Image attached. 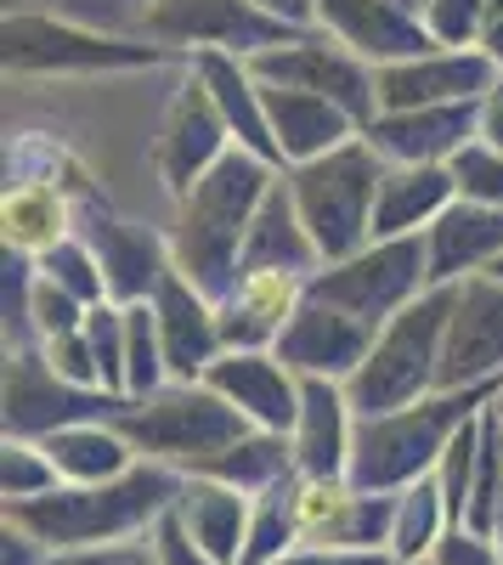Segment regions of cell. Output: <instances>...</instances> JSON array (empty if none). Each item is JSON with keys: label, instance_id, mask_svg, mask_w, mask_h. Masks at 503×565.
<instances>
[{"label": "cell", "instance_id": "6da1fadb", "mask_svg": "<svg viewBox=\"0 0 503 565\" xmlns=\"http://www.w3.org/2000/svg\"><path fill=\"white\" fill-rule=\"evenodd\" d=\"M271 181H278V164L255 159L249 148H233L188 199H175L181 215H175V232H170V260L215 306L233 295L238 277H244V238L255 226L260 199L271 193Z\"/></svg>", "mask_w": 503, "mask_h": 565}, {"label": "cell", "instance_id": "7a4b0ae2", "mask_svg": "<svg viewBox=\"0 0 503 565\" xmlns=\"http://www.w3.org/2000/svg\"><path fill=\"white\" fill-rule=\"evenodd\" d=\"M181 469L170 463H136L119 481H97V487H57L29 503H7V521H18L23 532H34L57 559L63 554H85V548H108V543H130L153 532L164 514L175 509L181 492Z\"/></svg>", "mask_w": 503, "mask_h": 565}, {"label": "cell", "instance_id": "3957f363", "mask_svg": "<svg viewBox=\"0 0 503 565\" xmlns=\"http://www.w3.org/2000/svg\"><path fill=\"white\" fill-rule=\"evenodd\" d=\"M497 385H470V391H430L419 402H407L396 413L356 418V447H351V481L368 492H402L425 476H436V463L447 441L464 430L470 418L492 407Z\"/></svg>", "mask_w": 503, "mask_h": 565}, {"label": "cell", "instance_id": "277c9868", "mask_svg": "<svg viewBox=\"0 0 503 565\" xmlns=\"http://www.w3.org/2000/svg\"><path fill=\"white\" fill-rule=\"evenodd\" d=\"M114 430L136 447V458L170 463L181 476H204V469L233 441H244L255 424L221 391H210L204 380H193V385L170 380L153 396H125L119 413H114Z\"/></svg>", "mask_w": 503, "mask_h": 565}, {"label": "cell", "instance_id": "5b68a950", "mask_svg": "<svg viewBox=\"0 0 503 565\" xmlns=\"http://www.w3.org/2000/svg\"><path fill=\"white\" fill-rule=\"evenodd\" d=\"M452 300H459V282H447V289H425L414 306H402L379 328L368 362L345 380V396H351L356 418L396 413L407 402L441 391V351H447Z\"/></svg>", "mask_w": 503, "mask_h": 565}, {"label": "cell", "instance_id": "8992f818", "mask_svg": "<svg viewBox=\"0 0 503 565\" xmlns=\"http://www.w3.org/2000/svg\"><path fill=\"white\" fill-rule=\"evenodd\" d=\"M379 181H385V159L374 153L368 136H356V141H345V148L289 170V193L300 204L306 232L317 238V249H323V266L374 244Z\"/></svg>", "mask_w": 503, "mask_h": 565}, {"label": "cell", "instance_id": "52a82bcc", "mask_svg": "<svg viewBox=\"0 0 503 565\" xmlns=\"http://www.w3.org/2000/svg\"><path fill=\"white\" fill-rule=\"evenodd\" d=\"M0 57H7V74H136V68H164L181 52L159 40H125L114 29L74 23L63 12L45 18L7 7Z\"/></svg>", "mask_w": 503, "mask_h": 565}, {"label": "cell", "instance_id": "ba28073f", "mask_svg": "<svg viewBox=\"0 0 503 565\" xmlns=\"http://www.w3.org/2000/svg\"><path fill=\"white\" fill-rule=\"evenodd\" d=\"M430 289V255L425 232L414 238H374L345 260H329L323 271L306 277V300H323L368 328H385L402 306H414Z\"/></svg>", "mask_w": 503, "mask_h": 565}, {"label": "cell", "instance_id": "9c48e42d", "mask_svg": "<svg viewBox=\"0 0 503 565\" xmlns=\"http://www.w3.org/2000/svg\"><path fill=\"white\" fill-rule=\"evenodd\" d=\"M142 34L175 52H233V57H260L271 45H295L311 29H295L283 18L260 12L255 0H153Z\"/></svg>", "mask_w": 503, "mask_h": 565}, {"label": "cell", "instance_id": "30bf717a", "mask_svg": "<svg viewBox=\"0 0 503 565\" xmlns=\"http://www.w3.org/2000/svg\"><path fill=\"white\" fill-rule=\"evenodd\" d=\"M119 402H125V396H114V391L63 380V373L45 362L40 345L7 351V391H0V418H7V436L45 441L52 430H68V424L114 418Z\"/></svg>", "mask_w": 503, "mask_h": 565}, {"label": "cell", "instance_id": "8fae6325", "mask_svg": "<svg viewBox=\"0 0 503 565\" xmlns=\"http://www.w3.org/2000/svg\"><path fill=\"white\" fill-rule=\"evenodd\" d=\"M249 68L266 85H295V90H311V97L340 103L362 130L379 119V68L362 63L356 52H345V45L323 29L300 34L295 45H271V52L249 57Z\"/></svg>", "mask_w": 503, "mask_h": 565}, {"label": "cell", "instance_id": "7c38bea8", "mask_svg": "<svg viewBox=\"0 0 503 565\" xmlns=\"http://www.w3.org/2000/svg\"><path fill=\"white\" fill-rule=\"evenodd\" d=\"M300 543L323 548H385L396 532V492H368L356 481H306L295 487Z\"/></svg>", "mask_w": 503, "mask_h": 565}, {"label": "cell", "instance_id": "4fadbf2b", "mask_svg": "<svg viewBox=\"0 0 503 565\" xmlns=\"http://www.w3.org/2000/svg\"><path fill=\"white\" fill-rule=\"evenodd\" d=\"M233 148H238V141H233V130H226V119H221V108L210 97V85L188 68V85L175 90V103L164 114V136L153 148V164H159L164 186L175 199H188Z\"/></svg>", "mask_w": 503, "mask_h": 565}, {"label": "cell", "instance_id": "5bb4252c", "mask_svg": "<svg viewBox=\"0 0 503 565\" xmlns=\"http://www.w3.org/2000/svg\"><path fill=\"white\" fill-rule=\"evenodd\" d=\"M470 385H503V282L492 271L459 282L447 322L441 391H470Z\"/></svg>", "mask_w": 503, "mask_h": 565}, {"label": "cell", "instance_id": "9a60e30c", "mask_svg": "<svg viewBox=\"0 0 503 565\" xmlns=\"http://www.w3.org/2000/svg\"><path fill=\"white\" fill-rule=\"evenodd\" d=\"M497 63L481 45H441V52L407 57L379 68V114H402V108H441V103H481L497 85Z\"/></svg>", "mask_w": 503, "mask_h": 565}, {"label": "cell", "instance_id": "2e32d148", "mask_svg": "<svg viewBox=\"0 0 503 565\" xmlns=\"http://www.w3.org/2000/svg\"><path fill=\"white\" fill-rule=\"evenodd\" d=\"M374 340H379V328L356 322V317H345V311H334L323 300H306L289 317L283 340L271 345V351H278L300 373V380H334V385H345L351 373L368 362Z\"/></svg>", "mask_w": 503, "mask_h": 565}, {"label": "cell", "instance_id": "e0dca14e", "mask_svg": "<svg viewBox=\"0 0 503 565\" xmlns=\"http://www.w3.org/2000/svg\"><path fill=\"white\" fill-rule=\"evenodd\" d=\"M317 29L334 34L345 52H356L362 63H374V68H390V63H407V57L441 52L436 34L425 29V18L407 12V7H396V0H323Z\"/></svg>", "mask_w": 503, "mask_h": 565}, {"label": "cell", "instance_id": "ac0fdd59", "mask_svg": "<svg viewBox=\"0 0 503 565\" xmlns=\"http://www.w3.org/2000/svg\"><path fill=\"white\" fill-rule=\"evenodd\" d=\"M204 385L221 391L255 430L289 436L300 418V373L278 351H221L204 373Z\"/></svg>", "mask_w": 503, "mask_h": 565}, {"label": "cell", "instance_id": "d6986e66", "mask_svg": "<svg viewBox=\"0 0 503 565\" xmlns=\"http://www.w3.org/2000/svg\"><path fill=\"white\" fill-rule=\"evenodd\" d=\"M148 306H153V317H159V340H164L170 380H181V385L204 380L210 362L226 351V340H221V306H215L204 289H193V282L181 277L175 266L164 271L159 295H153Z\"/></svg>", "mask_w": 503, "mask_h": 565}, {"label": "cell", "instance_id": "ffe728a7", "mask_svg": "<svg viewBox=\"0 0 503 565\" xmlns=\"http://www.w3.org/2000/svg\"><path fill=\"white\" fill-rule=\"evenodd\" d=\"M481 125V103H441V108H402V114H379L368 130L374 153L385 164H452Z\"/></svg>", "mask_w": 503, "mask_h": 565}, {"label": "cell", "instance_id": "44dd1931", "mask_svg": "<svg viewBox=\"0 0 503 565\" xmlns=\"http://www.w3.org/2000/svg\"><path fill=\"white\" fill-rule=\"evenodd\" d=\"M295 469L306 481H351L356 447V407L334 380H300V418H295Z\"/></svg>", "mask_w": 503, "mask_h": 565}, {"label": "cell", "instance_id": "7402d4cb", "mask_svg": "<svg viewBox=\"0 0 503 565\" xmlns=\"http://www.w3.org/2000/svg\"><path fill=\"white\" fill-rule=\"evenodd\" d=\"M300 306H306V277H295V271H244L238 289L221 300L226 351H271Z\"/></svg>", "mask_w": 503, "mask_h": 565}, {"label": "cell", "instance_id": "603a6c76", "mask_svg": "<svg viewBox=\"0 0 503 565\" xmlns=\"http://www.w3.org/2000/svg\"><path fill=\"white\" fill-rule=\"evenodd\" d=\"M188 68L210 85V97H215V108H221V119H226V130H233L238 148H249L255 159L289 170V164H283V148H278V136H271L266 85L255 79V68H249L244 57H233V52H193Z\"/></svg>", "mask_w": 503, "mask_h": 565}, {"label": "cell", "instance_id": "cb8c5ba5", "mask_svg": "<svg viewBox=\"0 0 503 565\" xmlns=\"http://www.w3.org/2000/svg\"><path fill=\"white\" fill-rule=\"evenodd\" d=\"M425 255H430V289H447V282L492 271V260L503 255V210L459 199L425 232Z\"/></svg>", "mask_w": 503, "mask_h": 565}, {"label": "cell", "instance_id": "d4e9b609", "mask_svg": "<svg viewBox=\"0 0 503 565\" xmlns=\"http://www.w3.org/2000/svg\"><path fill=\"white\" fill-rule=\"evenodd\" d=\"M266 119H271V136H278L289 170L323 159V153H334V148H345V141L362 136V125L340 103L311 97V90H295V85H266Z\"/></svg>", "mask_w": 503, "mask_h": 565}, {"label": "cell", "instance_id": "484cf974", "mask_svg": "<svg viewBox=\"0 0 503 565\" xmlns=\"http://www.w3.org/2000/svg\"><path fill=\"white\" fill-rule=\"evenodd\" d=\"M452 204H459V175H452V164H385L379 199H374V238L430 232Z\"/></svg>", "mask_w": 503, "mask_h": 565}, {"label": "cell", "instance_id": "4316f807", "mask_svg": "<svg viewBox=\"0 0 503 565\" xmlns=\"http://www.w3.org/2000/svg\"><path fill=\"white\" fill-rule=\"evenodd\" d=\"M85 238H90V249H97V260H103L108 300H119V306H148L159 295L164 271L175 266L170 244L159 238V232L136 226V221H97Z\"/></svg>", "mask_w": 503, "mask_h": 565}, {"label": "cell", "instance_id": "83f0119b", "mask_svg": "<svg viewBox=\"0 0 503 565\" xmlns=\"http://www.w3.org/2000/svg\"><path fill=\"white\" fill-rule=\"evenodd\" d=\"M175 521L188 526V537L221 559V565H244V543H249V514H255V498L226 487L215 476H188L175 492Z\"/></svg>", "mask_w": 503, "mask_h": 565}, {"label": "cell", "instance_id": "f1b7e54d", "mask_svg": "<svg viewBox=\"0 0 503 565\" xmlns=\"http://www.w3.org/2000/svg\"><path fill=\"white\" fill-rule=\"evenodd\" d=\"M244 271H295V277L323 271V249H317V238L300 221V204L289 193V175L271 181V193L255 210V226L244 238Z\"/></svg>", "mask_w": 503, "mask_h": 565}, {"label": "cell", "instance_id": "f546056e", "mask_svg": "<svg viewBox=\"0 0 503 565\" xmlns=\"http://www.w3.org/2000/svg\"><path fill=\"white\" fill-rule=\"evenodd\" d=\"M52 452L57 476L68 487H97V481H119L125 469H136V447L114 430V418H90V424H68V430H52L40 441Z\"/></svg>", "mask_w": 503, "mask_h": 565}, {"label": "cell", "instance_id": "4dcf8cb0", "mask_svg": "<svg viewBox=\"0 0 503 565\" xmlns=\"http://www.w3.org/2000/svg\"><path fill=\"white\" fill-rule=\"evenodd\" d=\"M0 226H7V249L40 260L45 249H57L68 238V193L52 181H18V186H7Z\"/></svg>", "mask_w": 503, "mask_h": 565}, {"label": "cell", "instance_id": "1f68e13d", "mask_svg": "<svg viewBox=\"0 0 503 565\" xmlns=\"http://www.w3.org/2000/svg\"><path fill=\"white\" fill-rule=\"evenodd\" d=\"M204 476H215V481H226V487L260 498V492H271V487H283V481L300 476V469H295V441L278 436V430H249L244 441L226 447V452L204 469Z\"/></svg>", "mask_w": 503, "mask_h": 565}, {"label": "cell", "instance_id": "d6a6232c", "mask_svg": "<svg viewBox=\"0 0 503 565\" xmlns=\"http://www.w3.org/2000/svg\"><path fill=\"white\" fill-rule=\"evenodd\" d=\"M452 532V509L441 498V481L425 476L414 487L396 492V532H390V554L402 565H425L436 554V543Z\"/></svg>", "mask_w": 503, "mask_h": 565}, {"label": "cell", "instance_id": "836d02e7", "mask_svg": "<svg viewBox=\"0 0 503 565\" xmlns=\"http://www.w3.org/2000/svg\"><path fill=\"white\" fill-rule=\"evenodd\" d=\"M295 487H300V476L255 498V514H249V543H244V565H278L289 548H300Z\"/></svg>", "mask_w": 503, "mask_h": 565}, {"label": "cell", "instance_id": "e575fe53", "mask_svg": "<svg viewBox=\"0 0 503 565\" xmlns=\"http://www.w3.org/2000/svg\"><path fill=\"white\" fill-rule=\"evenodd\" d=\"M170 385V362L159 340L153 306H125V396H153Z\"/></svg>", "mask_w": 503, "mask_h": 565}, {"label": "cell", "instance_id": "d590c367", "mask_svg": "<svg viewBox=\"0 0 503 565\" xmlns=\"http://www.w3.org/2000/svg\"><path fill=\"white\" fill-rule=\"evenodd\" d=\"M497 509H503V418L486 407V413H481V463H475V487H470L464 526L481 532V537H492Z\"/></svg>", "mask_w": 503, "mask_h": 565}, {"label": "cell", "instance_id": "8d00e7d4", "mask_svg": "<svg viewBox=\"0 0 503 565\" xmlns=\"http://www.w3.org/2000/svg\"><path fill=\"white\" fill-rule=\"evenodd\" d=\"M57 487H63V476H57L52 452H45L40 441H29V436H7V447H0V498L29 503V498H45Z\"/></svg>", "mask_w": 503, "mask_h": 565}, {"label": "cell", "instance_id": "74e56055", "mask_svg": "<svg viewBox=\"0 0 503 565\" xmlns=\"http://www.w3.org/2000/svg\"><path fill=\"white\" fill-rule=\"evenodd\" d=\"M34 266H40V277H52L57 289H68L85 306L108 300V277H103V260H97V249H90V238H63L57 249H45Z\"/></svg>", "mask_w": 503, "mask_h": 565}, {"label": "cell", "instance_id": "f35d334b", "mask_svg": "<svg viewBox=\"0 0 503 565\" xmlns=\"http://www.w3.org/2000/svg\"><path fill=\"white\" fill-rule=\"evenodd\" d=\"M475 463H481V418H470L464 430L447 441V452H441V463H436V481H441V498H447V509H452V526H464V514H470Z\"/></svg>", "mask_w": 503, "mask_h": 565}, {"label": "cell", "instance_id": "ab89813d", "mask_svg": "<svg viewBox=\"0 0 503 565\" xmlns=\"http://www.w3.org/2000/svg\"><path fill=\"white\" fill-rule=\"evenodd\" d=\"M85 340L97 351V367H103V385L114 396H125V306L119 300H97L85 311Z\"/></svg>", "mask_w": 503, "mask_h": 565}, {"label": "cell", "instance_id": "60d3db41", "mask_svg": "<svg viewBox=\"0 0 503 565\" xmlns=\"http://www.w3.org/2000/svg\"><path fill=\"white\" fill-rule=\"evenodd\" d=\"M492 23V0H430L425 7V29L436 34V45H481V29Z\"/></svg>", "mask_w": 503, "mask_h": 565}, {"label": "cell", "instance_id": "b9f144b4", "mask_svg": "<svg viewBox=\"0 0 503 565\" xmlns=\"http://www.w3.org/2000/svg\"><path fill=\"white\" fill-rule=\"evenodd\" d=\"M452 175H459V199L503 210V148H486V141L475 136L470 148L452 159Z\"/></svg>", "mask_w": 503, "mask_h": 565}, {"label": "cell", "instance_id": "7bdbcfd3", "mask_svg": "<svg viewBox=\"0 0 503 565\" xmlns=\"http://www.w3.org/2000/svg\"><path fill=\"white\" fill-rule=\"evenodd\" d=\"M85 300H74L68 289H57L52 277H34V306H29V317H34V340L45 345V340H57V334H74V328H85Z\"/></svg>", "mask_w": 503, "mask_h": 565}, {"label": "cell", "instance_id": "ee69618b", "mask_svg": "<svg viewBox=\"0 0 503 565\" xmlns=\"http://www.w3.org/2000/svg\"><path fill=\"white\" fill-rule=\"evenodd\" d=\"M40 351H45V362H52V367L63 373V380L108 391V385H103V367H97V351H90V340H85V328H74V334H57V340H45Z\"/></svg>", "mask_w": 503, "mask_h": 565}, {"label": "cell", "instance_id": "f6af8a7d", "mask_svg": "<svg viewBox=\"0 0 503 565\" xmlns=\"http://www.w3.org/2000/svg\"><path fill=\"white\" fill-rule=\"evenodd\" d=\"M153 0H57V12L74 18V23H90V29H142Z\"/></svg>", "mask_w": 503, "mask_h": 565}, {"label": "cell", "instance_id": "bcb514c9", "mask_svg": "<svg viewBox=\"0 0 503 565\" xmlns=\"http://www.w3.org/2000/svg\"><path fill=\"white\" fill-rule=\"evenodd\" d=\"M430 565H503V554H497L492 537H481V532H470V526H452V532L436 543Z\"/></svg>", "mask_w": 503, "mask_h": 565}, {"label": "cell", "instance_id": "7dc6e473", "mask_svg": "<svg viewBox=\"0 0 503 565\" xmlns=\"http://www.w3.org/2000/svg\"><path fill=\"white\" fill-rule=\"evenodd\" d=\"M57 565H164L153 532L130 537V543H108V548H85V554H63Z\"/></svg>", "mask_w": 503, "mask_h": 565}, {"label": "cell", "instance_id": "c3c4849f", "mask_svg": "<svg viewBox=\"0 0 503 565\" xmlns=\"http://www.w3.org/2000/svg\"><path fill=\"white\" fill-rule=\"evenodd\" d=\"M278 565H396V554H385V548H323V543H300Z\"/></svg>", "mask_w": 503, "mask_h": 565}, {"label": "cell", "instance_id": "681fc988", "mask_svg": "<svg viewBox=\"0 0 503 565\" xmlns=\"http://www.w3.org/2000/svg\"><path fill=\"white\" fill-rule=\"evenodd\" d=\"M153 543H159V554H164V565H221V559H210L193 537H188V526L175 521V514H164V521L153 526Z\"/></svg>", "mask_w": 503, "mask_h": 565}, {"label": "cell", "instance_id": "f907efd6", "mask_svg": "<svg viewBox=\"0 0 503 565\" xmlns=\"http://www.w3.org/2000/svg\"><path fill=\"white\" fill-rule=\"evenodd\" d=\"M0 565H57V554L34 532H23L18 521H7V532H0Z\"/></svg>", "mask_w": 503, "mask_h": 565}, {"label": "cell", "instance_id": "816d5d0a", "mask_svg": "<svg viewBox=\"0 0 503 565\" xmlns=\"http://www.w3.org/2000/svg\"><path fill=\"white\" fill-rule=\"evenodd\" d=\"M475 136L486 141V148H503V74H497V85L481 97V125H475Z\"/></svg>", "mask_w": 503, "mask_h": 565}, {"label": "cell", "instance_id": "f5cc1de1", "mask_svg": "<svg viewBox=\"0 0 503 565\" xmlns=\"http://www.w3.org/2000/svg\"><path fill=\"white\" fill-rule=\"evenodd\" d=\"M260 12H271V18H283V23H295V29H317V12H323V0H255Z\"/></svg>", "mask_w": 503, "mask_h": 565}, {"label": "cell", "instance_id": "db71d44e", "mask_svg": "<svg viewBox=\"0 0 503 565\" xmlns=\"http://www.w3.org/2000/svg\"><path fill=\"white\" fill-rule=\"evenodd\" d=\"M481 52H486V57H492V63L503 68V12H497V18H492V23L481 29Z\"/></svg>", "mask_w": 503, "mask_h": 565}, {"label": "cell", "instance_id": "11a10c76", "mask_svg": "<svg viewBox=\"0 0 503 565\" xmlns=\"http://www.w3.org/2000/svg\"><path fill=\"white\" fill-rule=\"evenodd\" d=\"M396 7H407V12H419V18H425V7H430V0H396Z\"/></svg>", "mask_w": 503, "mask_h": 565}, {"label": "cell", "instance_id": "9f6ffc18", "mask_svg": "<svg viewBox=\"0 0 503 565\" xmlns=\"http://www.w3.org/2000/svg\"><path fill=\"white\" fill-rule=\"evenodd\" d=\"M492 413H497V418H503V385H497V396H492Z\"/></svg>", "mask_w": 503, "mask_h": 565}, {"label": "cell", "instance_id": "6f0895ef", "mask_svg": "<svg viewBox=\"0 0 503 565\" xmlns=\"http://www.w3.org/2000/svg\"><path fill=\"white\" fill-rule=\"evenodd\" d=\"M492 277H497V282H503V255H497V260H492Z\"/></svg>", "mask_w": 503, "mask_h": 565}, {"label": "cell", "instance_id": "680465c9", "mask_svg": "<svg viewBox=\"0 0 503 565\" xmlns=\"http://www.w3.org/2000/svg\"><path fill=\"white\" fill-rule=\"evenodd\" d=\"M497 12H503V0H492V18H497Z\"/></svg>", "mask_w": 503, "mask_h": 565}, {"label": "cell", "instance_id": "91938a15", "mask_svg": "<svg viewBox=\"0 0 503 565\" xmlns=\"http://www.w3.org/2000/svg\"><path fill=\"white\" fill-rule=\"evenodd\" d=\"M396 565H402V559H396ZM425 565H430V559H425Z\"/></svg>", "mask_w": 503, "mask_h": 565}]
</instances>
